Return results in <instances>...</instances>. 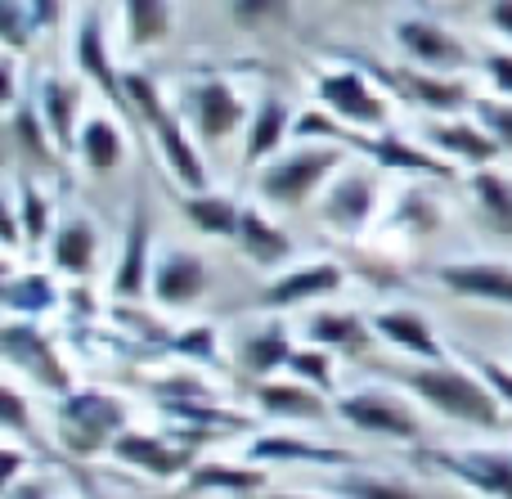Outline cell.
<instances>
[{"mask_svg":"<svg viewBox=\"0 0 512 499\" xmlns=\"http://www.w3.org/2000/svg\"><path fill=\"white\" fill-rule=\"evenodd\" d=\"M36 108H41L45 126H50L54 144L63 153H77V140H81V81H68V77H41L36 86Z\"/></svg>","mask_w":512,"mask_h":499,"instance_id":"obj_21","label":"cell"},{"mask_svg":"<svg viewBox=\"0 0 512 499\" xmlns=\"http://www.w3.org/2000/svg\"><path fill=\"white\" fill-rule=\"evenodd\" d=\"M167 347L180 351V356H189V360H203V365H207V360H216V338H212V329H207V324L180 333V338H167Z\"/></svg>","mask_w":512,"mask_h":499,"instance_id":"obj_43","label":"cell"},{"mask_svg":"<svg viewBox=\"0 0 512 499\" xmlns=\"http://www.w3.org/2000/svg\"><path fill=\"white\" fill-rule=\"evenodd\" d=\"M486 23L495 27L504 41H512V0H490V5H486Z\"/></svg>","mask_w":512,"mask_h":499,"instance_id":"obj_48","label":"cell"},{"mask_svg":"<svg viewBox=\"0 0 512 499\" xmlns=\"http://www.w3.org/2000/svg\"><path fill=\"white\" fill-rule=\"evenodd\" d=\"M333 491L342 495V499H423L418 491H409L405 482H391V477H369V473L337 477Z\"/></svg>","mask_w":512,"mask_h":499,"instance_id":"obj_39","label":"cell"},{"mask_svg":"<svg viewBox=\"0 0 512 499\" xmlns=\"http://www.w3.org/2000/svg\"><path fill=\"white\" fill-rule=\"evenodd\" d=\"M315 99H319V108H328L333 117L360 126V131H387V122H391V95L351 59L342 68L319 72Z\"/></svg>","mask_w":512,"mask_h":499,"instance_id":"obj_6","label":"cell"},{"mask_svg":"<svg viewBox=\"0 0 512 499\" xmlns=\"http://www.w3.org/2000/svg\"><path fill=\"white\" fill-rule=\"evenodd\" d=\"M319 387L310 383H279V378H256V405H261L270 419H292V423H315L328 419L324 396H315Z\"/></svg>","mask_w":512,"mask_h":499,"instance_id":"obj_26","label":"cell"},{"mask_svg":"<svg viewBox=\"0 0 512 499\" xmlns=\"http://www.w3.org/2000/svg\"><path fill=\"white\" fill-rule=\"evenodd\" d=\"M9 144H14V153L36 171V176H54V171L63 167V149L54 144V135H50V126H45L36 99L32 104L18 99V104L9 108Z\"/></svg>","mask_w":512,"mask_h":499,"instance_id":"obj_20","label":"cell"},{"mask_svg":"<svg viewBox=\"0 0 512 499\" xmlns=\"http://www.w3.org/2000/svg\"><path fill=\"white\" fill-rule=\"evenodd\" d=\"M373 333L418 360H450L445 356V342L436 338L432 320L423 311H414V306H387V311H378L373 315Z\"/></svg>","mask_w":512,"mask_h":499,"instance_id":"obj_22","label":"cell"},{"mask_svg":"<svg viewBox=\"0 0 512 499\" xmlns=\"http://www.w3.org/2000/svg\"><path fill=\"white\" fill-rule=\"evenodd\" d=\"M423 140L427 149H436L441 158H450L454 167H490L504 153V144L477 122V117H427L423 122Z\"/></svg>","mask_w":512,"mask_h":499,"instance_id":"obj_15","label":"cell"},{"mask_svg":"<svg viewBox=\"0 0 512 499\" xmlns=\"http://www.w3.org/2000/svg\"><path fill=\"white\" fill-rule=\"evenodd\" d=\"M36 18L27 0H0V41H5L9 54H23L27 45L36 41Z\"/></svg>","mask_w":512,"mask_h":499,"instance_id":"obj_40","label":"cell"},{"mask_svg":"<svg viewBox=\"0 0 512 499\" xmlns=\"http://www.w3.org/2000/svg\"><path fill=\"white\" fill-rule=\"evenodd\" d=\"M391 36H396V45L405 50V59L418 63V68L463 72V68L472 63V50H468V45H463L445 23H436V18H427V14H405V18H396V23H391Z\"/></svg>","mask_w":512,"mask_h":499,"instance_id":"obj_13","label":"cell"},{"mask_svg":"<svg viewBox=\"0 0 512 499\" xmlns=\"http://www.w3.org/2000/svg\"><path fill=\"white\" fill-rule=\"evenodd\" d=\"M288 369L301 378V383L319 387V392H333V356H328V347H297L288 360Z\"/></svg>","mask_w":512,"mask_h":499,"instance_id":"obj_41","label":"cell"},{"mask_svg":"<svg viewBox=\"0 0 512 499\" xmlns=\"http://www.w3.org/2000/svg\"><path fill=\"white\" fill-rule=\"evenodd\" d=\"M342 284H346V270L337 266V261H310V266H297V270L274 275L270 284L256 293V306H261V311H292V306L333 297Z\"/></svg>","mask_w":512,"mask_h":499,"instance_id":"obj_16","label":"cell"},{"mask_svg":"<svg viewBox=\"0 0 512 499\" xmlns=\"http://www.w3.org/2000/svg\"><path fill=\"white\" fill-rule=\"evenodd\" d=\"M234 243H239L243 257H248L252 266H261V270H279V266H288L292 252H297L292 234L283 230V225H274L270 216L261 212V207H243V216H239V234H234Z\"/></svg>","mask_w":512,"mask_h":499,"instance_id":"obj_24","label":"cell"},{"mask_svg":"<svg viewBox=\"0 0 512 499\" xmlns=\"http://www.w3.org/2000/svg\"><path fill=\"white\" fill-rule=\"evenodd\" d=\"M95 252H99V230H95V221L81 212H72L50 239L54 270H63V275H72V279H86L90 270H95Z\"/></svg>","mask_w":512,"mask_h":499,"instance_id":"obj_27","label":"cell"},{"mask_svg":"<svg viewBox=\"0 0 512 499\" xmlns=\"http://www.w3.org/2000/svg\"><path fill=\"white\" fill-rule=\"evenodd\" d=\"M126 99H131V117H140V126H149L153 144H158V158L171 171V180L180 189H207L203 153H198V144L180 126V113L167 104L158 81L149 72H126Z\"/></svg>","mask_w":512,"mask_h":499,"instance_id":"obj_2","label":"cell"},{"mask_svg":"<svg viewBox=\"0 0 512 499\" xmlns=\"http://www.w3.org/2000/svg\"><path fill=\"white\" fill-rule=\"evenodd\" d=\"M337 54L351 59V63H360L387 95H396L400 104L418 108V113L450 117V113H459V108L472 104L468 81L454 77V72H432V68H418V63H400V68H391V63H378L373 54H355V50H337Z\"/></svg>","mask_w":512,"mask_h":499,"instance_id":"obj_4","label":"cell"},{"mask_svg":"<svg viewBox=\"0 0 512 499\" xmlns=\"http://www.w3.org/2000/svg\"><path fill=\"white\" fill-rule=\"evenodd\" d=\"M292 351L297 347H292L288 329H283V324H265L261 333H252L239 347V365H243V374H252V378H270L274 369H288Z\"/></svg>","mask_w":512,"mask_h":499,"instance_id":"obj_35","label":"cell"},{"mask_svg":"<svg viewBox=\"0 0 512 499\" xmlns=\"http://www.w3.org/2000/svg\"><path fill=\"white\" fill-rule=\"evenodd\" d=\"M468 194H472V212H477V221L486 225L490 234L512 239V176L508 171H499L495 162H490V167H472Z\"/></svg>","mask_w":512,"mask_h":499,"instance_id":"obj_25","label":"cell"},{"mask_svg":"<svg viewBox=\"0 0 512 499\" xmlns=\"http://www.w3.org/2000/svg\"><path fill=\"white\" fill-rule=\"evenodd\" d=\"M32 5V18H36V32H54L63 18V0H27Z\"/></svg>","mask_w":512,"mask_h":499,"instance_id":"obj_47","label":"cell"},{"mask_svg":"<svg viewBox=\"0 0 512 499\" xmlns=\"http://www.w3.org/2000/svg\"><path fill=\"white\" fill-rule=\"evenodd\" d=\"M18 225H23V239H27V243L54 239L50 198L36 189V180H18Z\"/></svg>","mask_w":512,"mask_h":499,"instance_id":"obj_38","label":"cell"},{"mask_svg":"<svg viewBox=\"0 0 512 499\" xmlns=\"http://www.w3.org/2000/svg\"><path fill=\"white\" fill-rule=\"evenodd\" d=\"M261 468H234V464H194L185 477V491H261Z\"/></svg>","mask_w":512,"mask_h":499,"instance_id":"obj_37","label":"cell"},{"mask_svg":"<svg viewBox=\"0 0 512 499\" xmlns=\"http://www.w3.org/2000/svg\"><path fill=\"white\" fill-rule=\"evenodd\" d=\"M351 428L373 432V437H396V441H418L423 437V419L414 414V405L400 401L387 387H355L351 396H337L333 405Z\"/></svg>","mask_w":512,"mask_h":499,"instance_id":"obj_10","label":"cell"},{"mask_svg":"<svg viewBox=\"0 0 512 499\" xmlns=\"http://www.w3.org/2000/svg\"><path fill=\"white\" fill-rule=\"evenodd\" d=\"M292 122L297 117L288 113V104H283L279 95H261L252 104V117H248V144H243V167H265V162L274 158V153H283V144H288L292 135Z\"/></svg>","mask_w":512,"mask_h":499,"instance_id":"obj_23","label":"cell"},{"mask_svg":"<svg viewBox=\"0 0 512 499\" xmlns=\"http://www.w3.org/2000/svg\"><path fill=\"white\" fill-rule=\"evenodd\" d=\"M0 405H5V428L14 432H27V405H23V396L14 392V387H0Z\"/></svg>","mask_w":512,"mask_h":499,"instance_id":"obj_46","label":"cell"},{"mask_svg":"<svg viewBox=\"0 0 512 499\" xmlns=\"http://www.w3.org/2000/svg\"><path fill=\"white\" fill-rule=\"evenodd\" d=\"M283 499H301V495H283Z\"/></svg>","mask_w":512,"mask_h":499,"instance_id":"obj_50","label":"cell"},{"mask_svg":"<svg viewBox=\"0 0 512 499\" xmlns=\"http://www.w3.org/2000/svg\"><path fill=\"white\" fill-rule=\"evenodd\" d=\"M468 365L477 369L481 378H486L490 387H495V396L504 405H512V369H504L499 360H490V356H481V351H468Z\"/></svg>","mask_w":512,"mask_h":499,"instance_id":"obj_44","label":"cell"},{"mask_svg":"<svg viewBox=\"0 0 512 499\" xmlns=\"http://www.w3.org/2000/svg\"><path fill=\"white\" fill-rule=\"evenodd\" d=\"M153 216H149V198L135 194L131 203V221H126V239H122V261L113 275V293L122 302L144 297V288L153 284Z\"/></svg>","mask_w":512,"mask_h":499,"instance_id":"obj_18","label":"cell"},{"mask_svg":"<svg viewBox=\"0 0 512 499\" xmlns=\"http://www.w3.org/2000/svg\"><path fill=\"white\" fill-rule=\"evenodd\" d=\"M180 108H185V117L194 122V135L203 144H221L230 140L239 126H248L252 108L248 99L239 95V86H234L230 77H194L185 90H180Z\"/></svg>","mask_w":512,"mask_h":499,"instance_id":"obj_7","label":"cell"},{"mask_svg":"<svg viewBox=\"0 0 512 499\" xmlns=\"http://www.w3.org/2000/svg\"><path fill=\"white\" fill-rule=\"evenodd\" d=\"M122 27L131 50H153L176 27V5L171 0H122Z\"/></svg>","mask_w":512,"mask_h":499,"instance_id":"obj_32","label":"cell"},{"mask_svg":"<svg viewBox=\"0 0 512 499\" xmlns=\"http://www.w3.org/2000/svg\"><path fill=\"white\" fill-rule=\"evenodd\" d=\"M481 68H486V77H490V86H495V95L512 99V50L486 54V59H481Z\"/></svg>","mask_w":512,"mask_h":499,"instance_id":"obj_45","label":"cell"},{"mask_svg":"<svg viewBox=\"0 0 512 499\" xmlns=\"http://www.w3.org/2000/svg\"><path fill=\"white\" fill-rule=\"evenodd\" d=\"M77 158L86 162L90 176H113L126 162V135L113 117H86L81 122V140H77Z\"/></svg>","mask_w":512,"mask_h":499,"instance_id":"obj_29","label":"cell"},{"mask_svg":"<svg viewBox=\"0 0 512 499\" xmlns=\"http://www.w3.org/2000/svg\"><path fill=\"white\" fill-rule=\"evenodd\" d=\"M59 302V288L45 270H27V275H9L5 279V293H0V306L5 315H18V320H36V315L54 311Z\"/></svg>","mask_w":512,"mask_h":499,"instance_id":"obj_34","label":"cell"},{"mask_svg":"<svg viewBox=\"0 0 512 499\" xmlns=\"http://www.w3.org/2000/svg\"><path fill=\"white\" fill-rule=\"evenodd\" d=\"M472 117H477L504 149H512V99H504V95L499 99H472Z\"/></svg>","mask_w":512,"mask_h":499,"instance_id":"obj_42","label":"cell"},{"mask_svg":"<svg viewBox=\"0 0 512 499\" xmlns=\"http://www.w3.org/2000/svg\"><path fill=\"white\" fill-rule=\"evenodd\" d=\"M176 203L198 234H212V239H234V234H239L243 207L234 203L230 194H216V189H185V194H180L176 189Z\"/></svg>","mask_w":512,"mask_h":499,"instance_id":"obj_28","label":"cell"},{"mask_svg":"<svg viewBox=\"0 0 512 499\" xmlns=\"http://www.w3.org/2000/svg\"><path fill=\"white\" fill-rule=\"evenodd\" d=\"M378 212V167H346L319 194V221L342 239H355Z\"/></svg>","mask_w":512,"mask_h":499,"instance_id":"obj_9","label":"cell"},{"mask_svg":"<svg viewBox=\"0 0 512 499\" xmlns=\"http://www.w3.org/2000/svg\"><path fill=\"white\" fill-rule=\"evenodd\" d=\"M306 338L315 347H328V351H351V356H364L369 351V338H373V320H360L355 311H319L306 320Z\"/></svg>","mask_w":512,"mask_h":499,"instance_id":"obj_31","label":"cell"},{"mask_svg":"<svg viewBox=\"0 0 512 499\" xmlns=\"http://www.w3.org/2000/svg\"><path fill=\"white\" fill-rule=\"evenodd\" d=\"M351 149L346 144H319L297 140V149L274 153L265 167H256V194L270 207H306L324 185L346 167Z\"/></svg>","mask_w":512,"mask_h":499,"instance_id":"obj_3","label":"cell"},{"mask_svg":"<svg viewBox=\"0 0 512 499\" xmlns=\"http://www.w3.org/2000/svg\"><path fill=\"white\" fill-rule=\"evenodd\" d=\"M292 14H297L292 0H230L234 27H243V32H252V36L283 32V27H292Z\"/></svg>","mask_w":512,"mask_h":499,"instance_id":"obj_36","label":"cell"},{"mask_svg":"<svg viewBox=\"0 0 512 499\" xmlns=\"http://www.w3.org/2000/svg\"><path fill=\"white\" fill-rule=\"evenodd\" d=\"M396 383H405L414 396H423V405H432L436 414L468 428H504V401L495 396V387L477 374V369H459L450 360H427L423 369H391Z\"/></svg>","mask_w":512,"mask_h":499,"instance_id":"obj_1","label":"cell"},{"mask_svg":"<svg viewBox=\"0 0 512 499\" xmlns=\"http://www.w3.org/2000/svg\"><path fill=\"white\" fill-rule=\"evenodd\" d=\"M207 437H212V428H185V437H180V441L158 437V432H131V428H126L122 437L113 441V450H108V455H113L117 464H126V468H144L149 477L171 482V477H189L198 446H203Z\"/></svg>","mask_w":512,"mask_h":499,"instance_id":"obj_8","label":"cell"},{"mask_svg":"<svg viewBox=\"0 0 512 499\" xmlns=\"http://www.w3.org/2000/svg\"><path fill=\"white\" fill-rule=\"evenodd\" d=\"M346 5H373V0H346Z\"/></svg>","mask_w":512,"mask_h":499,"instance_id":"obj_49","label":"cell"},{"mask_svg":"<svg viewBox=\"0 0 512 499\" xmlns=\"http://www.w3.org/2000/svg\"><path fill=\"white\" fill-rule=\"evenodd\" d=\"M212 288V266L198 257L194 248H167L158 261H153V302L167 306V311H189L198 306Z\"/></svg>","mask_w":512,"mask_h":499,"instance_id":"obj_14","label":"cell"},{"mask_svg":"<svg viewBox=\"0 0 512 499\" xmlns=\"http://www.w3.org/2000/svg\"><path fill=\"white\" fill-rule=\"evenodd\" d=\"M248 459L256 464H360L351 450H337V446H310L301 437H256L248 446Z\"/></svg>","mask_w":512,"mask_h":499,"instance_id":"obj_30","label":"cell"},{"mask_svg":"<svg viewBox=\"0 0 512 499\" xmlns=\"http://www.w3.org/2000/svg\"><path fill=\"white\" fill-rule=\"evenodd\" d=\"M387 230L400 234V239H427V234L441 230V203H436L423 185H409L405 194L391 203Z\"/></svg>","mask_w":512,"mask_h":499,"instance_id":"obj_33","label":"cell"},{"mask_svg":"<svg viewBox=\"0 0 512 499\" xmlns=\"http://www.w3.org/2000/svg\"><path fill=\"white\" fill-rule=\"evenodd\" d=\"M0 351H5L9 365L23 369V374L32 378L36 387H45V392H54V396L72 392L68 369H63L54 342L45 338L41 329H36V320H18V315H9L5 333H0Z\"/></svg>","mask_w":512,"mask_h":499,"instance_id":"obj_12","label":"cell"},{"mask_svg":"<svg viewBox=\"0 0 512 499\" xmlns=\"http://www.w3.org/2000/svg\"><path fill=\"white\" fill-rule=\"evenodd\" d=\"M432 275H436V284L454 297L512 306V266H504V261H445Z\"/></svg>","mask_w":512,"mask_h":499,"instance_id":"obj_19","label":"cell"},{"mask_svg":"<svg viewBox=\"0 0 512 499\" xmlns=\"http://www.w3.org/2000/svg\"><path fill=\"white\" fill-rule=\"evenodd\" d=\"M126 410L122 396L99 392V387H72L59 396V441L68 455L95 459L99 450H113V441L126 432Z\"/></svg>","mask_w":512,"mask_h":499,"instance_id":"obj_5","label":"cell"},{"mask_svg":"<svg viewBox=\"0 0 512 499\" xmlns=\"http://www.w3.org/2000/svg\"><path fill=\"white\" fill-rule=\"evenodd\" d=\"M77 72L99 86L108 95V104L117 113H131V99H126V72H117L113 54H108V36H104V18L99 9H86L81 14V27H77Z\"/></svg>","mask_w":512,"mask_h":499,"instance_id":"obj_17","label":"cell"},{"mask_svg":"<svg viewBox=\"0 0 512 499\" xmlns=\"http://www.w3.org/2000/svg\"><path fill=\"white\" fill-rule=\"evenodd\" d=\"M418 464L490 499H512V450H418Z\"/></svg>","mask_w":512,"mask_h":499,"instance_id":"obj_11","label":"cell"}]
</instances>
